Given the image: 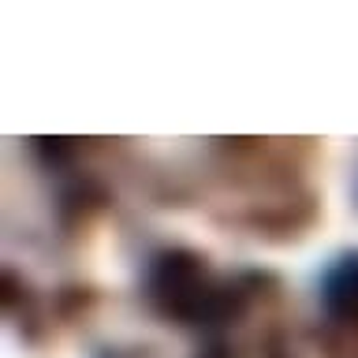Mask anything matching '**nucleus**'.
I'll use <instances>...</instances> for the list:
<instances>
[{
    "mask_svg": "<svg viewBox=\"0 0 358 358\" xmlns=\"http://www.w3.org/2000/svg\"><path fill=\"white\" fill-rule=\"evenodd\" d=\"M324 306L343 321H358V254L343 257L324 276Z\"/></svg>",
    "mask_w": 358,
    "mask_h": 358,
    "instance_id": "obj_1",
    "label": "nucleus"
}]
</instances>
